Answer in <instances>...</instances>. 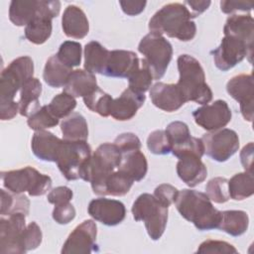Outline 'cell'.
<instances>
[{"label": "cell", "mask_w": 254, "mask_h": 254, "mask_svg": "<svg viewBox=\"0 0 254 254\" xmlns=\"http://www.w3.org/2000/svg\"><path fill=\"white\" fill-rule=\"evenodd\" d=\"M42 93V83L36 77H31L24 82L20 89L19 113L29 117L40 109L39 98Z\"/></svg>", "instance_id": "cell-26"}, {"label": "cell", "mask_w": 254, "mask_h": 254, "mask_svg": "<svg viewBox=\"0 0 254 254\" xmlns=\"http://www.w3.org/2000/svg\"><path fill=\"white\" fill-rule=\"evenodd\" d=\"M62 142L63 139L49 131H36L31 141L32 152L39 160L56 163Z\"/></svg>", "instance_id": "cell-22"}, {"label": "cell", "mask_w": 254, "mask_h": 254, "mask_svg": "<svg viewBox=\"0 0 254 254\" xmlns=\"http://www.w3.org/2000/svg\"><path fill=\"white\" fill-rule=\"evenodd\" d=\"M88 214L107 226L121 223L126 215L125 205L116 199L99 197L92 199L87 207Z\"/></svg>", "instance_id": "cell-17"}, {"label": "cell", "mask_w": 254, "mask_h": 254, "mask_svg": "<svg viewBox=\"0 0 254 254\" xmlns=\"http://www.w3.org/2000/svg\"><path fill=\"white\" fill-rule=\"evenodd\" d=\"M134 181L124 172L114 171L106 181L105 195L122 196L129 192Z\"/></svg>", "instance_id": "cell-35"}, {"label": "cell", "mask_w": 254, "mask_h": 254, "mask_svg": "<svg viewBox=\"0 0 254 254\" xmlns=\"http://www.w3.org/2000/svg\"><path fill=\"white\" fill-rule=\"evenodd\" d=\"M19 112V102L9 101L0 103V118L1 120H11Z\"/></svg>", "instance_id": "cell-53"}, {"label": "cell", "mask_w": 254, "mask_h": 254, "mask_svg": "<svg viewBox=\"0 0 254 254\" xmlns=\"http://www.w3.org/2000/svg\"><path fill=\"white\" fill-rule=\"evenodd\" d=\"M215 66L221 71H227L241 63L245 57L251 58L253 55V48H250L243 41L232 36H224L220 45L211 51Z\"/></svg>", "instance_id": "cell-12"}, {"label": "cell", "mask_w": 254, "mask_h": 254, "mask_svg": "<svg viewBox=\"0 0 254 254\" xmlns=\"http://www.w3.org/2000/svg\"><path fill=\"white\" fill-rule=\"evenodd\" d=\"M201 141L204 153L216 162H225L239 148V137L234 130L221 128L203 134Z\"/></svg>", "instance_id": "cell-11"}, {"label": "cell", "mask_w": 254, "mask_h": 254, "mask_svg": "<svg viewBox=\"0 0 254 254\" xmlns=\"http://www.w3.org/2000/svg\"><path fill=\"white\" fill-rule=\"evenodd\" d=\"M178 193L179 190L174 186L169 184H162L155 189L153 195L161 204L169 208L171 204L175 203Z\"/></svg>", "instance_id": "cell-47"}, {"label": "cell", "mask_w": 254, "mask_h": 254, "mask_svg": "<svg viewBox=\"0 0 254 254\" xmlns=\"http://www.w3.org/2000/svg\"><path fill=\"white\" fill-rule=\"evenodd\" d=\"M139 58L134 52L125 50L110 51L103 75L128 78L139 67Z\"/></svg>", "instance_id": "cell-18"}, {"label": "cell", "mask_w": 254, "mask_h": 254, "mask_svg": "<svg viewBox=\"0 0 254 254\" xmlns=\"http://www.w3.org/2000/svg\"><path fill=\"white\" fill-rule=\"evenodd\" d=\"M110 51L99 42L92 41L84 47V69L92 74H103Z\"/></svg>", "instance_id": "cell-27"}, {"label": "cell", "mask_w": 254, "mask_h": 254, "mask_svg": "<svg viewBox=\"0 0 254 254\" xmlns=\"http://www.w3.org/2000/svg\"><path fill=\"white\" fill-rule=\"evenodd\" d=\"M98 87L94 74L83 69H74L69 74L68 79L64 86V91L73 97L83 98Z\"/></svg>", "instance_id": "cell-25"}, {"label": "cell", "mask_w": 254, "mask_h": 254, "mask_svg": "<svg viewBox=\"0 0 254 254\" xmlns=\"http://www.w3.org/2000/svg\"><path fill=\"white\" fill-rule=\"evenodd\" d=\"M59 118H57L49 109L48 105L41 106L35 113L28 117V126L35 131H41L48 128L55 127L59 124Z\"/></svg>", "instance_id": "cell-37"}, {"label": "cell", "mask_w": 254, "mask_h": 254, "mask_svg": "<svg viewBox=\"0 0 254 254\" xmlns=\"http://www.w3.org/2000/svg\"><path fill=\"white\" fill-rule=\"evenodd\" d=\"M34 63L28 56L12 61L0 76V103L14 101V97L26 80L33 77Z\"/></svg>", "instance_id": "cell-8"}, {"label": "cell", "mask_w": 254, "mask_h": 254, "mask_svg": "<svg viewBox=\"0 0 254 254\" xmlns=\"http://www.w3.org/2000/svg\"><path fill=\"white\" fill-rule=\"evenodd\" d=\"M62 28L65 36L83 39L89 32V23L84 12L75 5H68L62 17Z\"/></svg>", "instance_id": "cell-23"}, {"label": "cell", "mask_w": 254, "mask_h": 254, "mask_svg": "<svg viewBox=\"0 0 254 254\" xmlns=\"http://www.w3.org/2000/svg\"><path fill=\"white\" fill-rule=\"evenodd\" d=\"M48 106L57 118H65L72 113L76 106V100L72 95L63 91L62 93L57 94Z\"/></svg>", "instance_id": "cell-39"}, {"label": "cell", "mask_w": 254, "mask_h": 254, "mask_svg": "<svg viewBox=\"0 0 254 254\" xmlns=\"http://www.w3.org/2000/svg\"><path fill=\"white\" fill-rule=\"evenodd\" d=\"M97 235L96 223L87 219L78 224L63 245V254H89L94 250Z\"/></svg>", "instance_id": "cell-16"}, {"label": "cell", "mask_w": 254, "mask_h": 254, "mask_svg": "<svg viewBox=\"0 0 254 254\" xmlns=\"http://www.w3.org/2000/svg\"><path fill=\"white\" fill-rule=\"evenodd\" d=\"M58 0H13L9 7V19L18 27L27 26L39 16L55 18L60 14Z\"/></svg>", "instance_id": "cell-10"}, {"label": "cell", "mask_w": 254, "mask_h": 254, "mask_svg": "<svg viewBox=\"0 0 254 254\" xmlns=\"http://www.w3.org/2000/svg\"><path fill=\"white\" fill-rule=\"evenodd\" d=\"M52 20L44 16L35 18L25 27L24 34L26 39L35 45H42L47 42L52 35Z\"/></svg>", "instance_id": "cell-33"}, {"label": "cell", "mask_w": 254, "mask_h": 254, "mask_svg": "<svg viewBox=\"0 0 254 254\" xmlns=\"http://www.w3.org/2000/svg\"><path fill=\"white\" fill-rule=\"evenodd\" d=\"M240 161L245 172L253 173L252 172V167H253V143L252 142H249L241 150Z\"/></svg>", "instance_id": "cell-54"}, {"label": "cell", "mask_w": 254, "mask_h": 254, "mask_svg": "<svg viewBox=\"0 0 254 254\" xmlns=\"http://www.w3.org/2000/svg\"><path fill=\"white\" fill-rule=\"evenodd\" d=\"M196 253H225L236 254L237 249L228 242L208 239L203 241L197 248Z\"/></svg>", "instance_id": "cell-46"}, {"label": "cell", "mask_w": 254, "mask_h": 254, "mask_svg": "<svg viewBox=\"0 0 254 254\" xmlns=\"http://www.w3.org/2000/svg\"><path fill=\"white\" fill-rule=\"evenodd\" d=\"M75 217V208L70 202L55 205L53 218L59 224H67Z\"/></svg>", "instance_id": "cell-49"}, {"label": "cell", "mask_w": 254, "mask_h": 254, "mask_svg": "<svg viewBox=\"0 0 254 254\" xmlns=\"http://www.w3.org/2000/svg\"><path fill=\"white\" fill-rule=\"evenodd\" d=\"M26 214L18 212L0 219V253L22 254L21 237L26 228Z\"/></svg>", "instance_id": "cell-13"}, {"label": "cell", "mask_w": 254, "mask_h": 254, "mask_svg": "<svg viewBox=\"0 0 254 254\" xmlns=\"http://www.w3.org/2000/svg\"><path fill=\"white\" fill-rule=\"evenodd\" d=\"M190 9L181 3H170L158 10L149 21L150 33L176 38L182 42L192 40L196 33Z\"/></svg>", "instance_id": "cell-1"}, {"label": "cell", "mask_w": 254, "mask_h": 254, "mask_svg": "<svg viewBox=\"0 0 254 254\" xmlns=\"http://www.w3.org/2000/svg\"><path fill=\"white\" fill-rule=\"evenodd\" d=\"M253 8V3L248 1H221L220 10L225 14H232L237 11L249 12Z\"/></svg>", "instance_id": "cell-51"}, {"label": "cell", "mask_w": 254, "mask_h": 254, "mask_svg": "<svg viewBox=\"0 0 254 254\" xmlns=\"http://www.w3.org/2000/svg\"><path fill=\"white\" fill-rule=\"evenodd\" d=\"M127 174L134 182L143 180L148 171V163L145 155L140 151H132L122 155V160L117 168Z\"/></svg>", "instance_id": "cell-29"}, {"label": "cell", "mask_w": 254, "mask_h": 254, "mask_svg": "<svg viewBox=\"0 0 254 254\" xmlns=\"http://www.w3.org/2000/svg\"><path fill=\"white\" fill-rule=\"evenodd\" d=\"M172 153L178 159L188 155H194L201 158L204 154V147L201 139L190 136L184 143L174 146L172 148Z\"/></svg>", "instance_id": "cell-44"}, {"label": "cell", "mask_w": 254, "mask_h": 254, "mask_svg": "<svg viewBox=\"0 0 254 254\" xmlns=\"http://www.w3.org/2000/svg\"><path fill=\"white\" fill-rule=\"evenodd\" d=\"M72 68L65 65L60 61L57 55L50 57L45 64L43 78L51 87H64L71 73Z\"/></svg>", "instance_id": "cell-28"}, {"label": "cell", "mask_w": 254, "mask_h": 254, "mask_svg": "<svg viewBox=\"0 0 254 254\" xmlns=\"http://www.w3.org/2000/svg\"><path fill=\"white\" fill-rule=\"evenodd\" d=\"M43 239V233L37 222H30L23 231L21 237V247L23 252L26 253L30 250H34L40 246Z\"/></svg>", "instance_id": "cell-43"}, {"label": "cell", "mask_w": 254, "mask_h": 254, "mask_svg": "<svg viewBox=\"0 0 254 254\" xmlns=\"http://www.w3.org/2000/svg\"><path fill=\"white\" fill-rule=\"evenodd\" d=\"M254 79L252 74H238L230 78L226 84L227 93L235 99L240 106L244 120L252 122L254 103Z\"/></svg>", "instance_id": "cell-15"}, {"label": "cell", "mask_w": 254, "mask_h": 254, "mask_svg": "<svg viewBox=\"0 0 254 254\" xmlns=\"http://www.w3.org/2000/svg\"><path fill=\"white\" fill-rule=\"evenodd\" d=\"M150 98L156 107L166 112L177 111L186 103L179 87L175 83L156 82L151 86Z\"/></svg>", "instance_id": "cell-19"}, {"label": "cell", "mask_w": 254, "mask_h": 254, "mask_svg": "<svg viewBox=\"0 0 254 254\" xmlns=\"http://www.w3.org/2000/svg\"><path fill=\"white\" fill-rule=\"evenodd\" d=\"M145 100L146 96L144 93H138L127 88L119 97L112 100L109 111L110 115L118 121L130 120L143 106Z\"/></svg>", "instance_id": "cell-20"}, {"label": "cell", "mask_w": 254, "mask_h": 254, "mask_svg": "<svg viewBox=\"0 0 254 254\" xmlns=\"http://www.w3.org/2000/svg\"><path fill=\"white\" fill-rule=\"evenodd\" d=\"M200 159L194 155H188L180 158L177 163L179 178L190 188H194L206 179L207 169Z\"/></svg>", "instance_id": "cell-21"}, {"label": "cell", "mask_w": 254, "mask_h": 254, "mask_svg": "<svg viewBox=\"0 0 254 254\" xmlns=\"http://www.w3.org/2000/svg\"><path fill=\"white\" fill-rule=\"evenodd\" d=\"M180 214L200 231L218 227L221 211L216 209L208 196L194 190L185 189L179 191L175 201Z\"/></svg>", "instance_id": "cell-2"}, {"label": "cell", "mask_w": 254, "mask_h": 254, "mask_svg": "<svg viewBox=\"0 0 254 254\" xmlns=\"http://www.w3.org/2000/svg\"><path fill=\"white\" fill-rule=\"evenodd\" d=\"M114 144L118 147L122 155L141 149V141L138 136L129 132L118 135L114 141Z\"/></svg>", "instance_id": "cell-48"}, {"label": "cell", "mask_w": 254, "mask_h": 254, "mask_svg": "<svg viewBox=\"0 0 254 254\" xmlns=\"http://www.w3.org/2000/svg\"><path fill=\"white\" fill-rule=\"evenodd\" d=\"M224 36H232L246 43L250 48H253L254 41V20L251 15L229 16L223 27Z\"/></svg>", "instance_id": "cell-24"}, {"label": "cell", "mask_w": 254, "mask_h": 254, "mask_svg": "<svg viewBox=\"0 0 254 254\" xmlns=\"http://www.w3.org/2000/svg\"><path fill=\"white\" fill-rule=\"evenodd\" d=\"M1 180L3 187L9 191L15 193L27 191L31 196L44 195L52 188V179L30 166L1 172Z\"/></svg>", "instance_id": "cell-5"}, {"label": "cell", "mask_w": 254, "mask_h": 254, "mask_svg": "<svg viewBox=\"0 0 254 254\" xmlns=\"http://www.w3.org/2000/svg\"><path fill=\"white\" fill-rule=\"evenodd\" d=\"M131 210L136 221L145 223L152 240L162 237L168 222V207L161 204L153 194L142 193L133 202Z\"/></svg>", "instance_id": "cell-6"}, {"label": "cell", "mask_w": 254, "mask_h": 254, "mask_svg": "<svg viewBox=\"0 0 254 254\" xmlns=\"http://www.w3.org/2000/svg\"><path fill=\"white\" fill-rule=\"evenodd\" d=\"M180 77L176 83L186 102L206 104L212 99V91L205 82L200 63L190 55H181L177 61Z\"/></svg>", "instance_id": "cell-4"}, {"label": "cell", "mask_w": 254, "mask_h": 254, "mask_svg": "<svg viewBox=\"0 0 254 254\" xmlns=\"http://www.w3.org/2000/svg\"><path fill=\"white\" fill-rule=\"evenodd\" d=\"M141 63H142V66L139 67L135 72H133L128 77V82H129L128 88L138 93H145L151 87L152 81L154 78L150 69L142 60H141Z\"/></svg>", "instance_id": "cell-41"}, {"label": "cell", "mask_w": 254, "mask_h": 254, "mask_svg": "<svg viewBox=\"0 0 254 254\" xmlns=\"http://www.w3.org/2000/svg\"><path fill=\"white\" fill-rule=\"evenodd\" d=\"M138 51L143 55L142 61L150 69L153 78H162L173 57L171 43L161 35L149 33L140 41Z\"/></svg>", "instance_id": "cell-7"}, {"label": "cell", "mask_w": 254, "mask_h": 254, "mask_svg": "<svg viewBox=\"0 0 254 254\" xmlns=\"http://www.w3.org/2000/svg\"><path fill=\"white\" fill-rule=\"evenodd\" d=\"M249 226V216L243 210H224L221 211V217L218 229L231 236H240L245 233Z\"/></svg>", "instance_id": "cell-30"}, {"label": "cell", "mask_w": 254, "mask_h": 254, "mask_svg": "<svg viewBox=\"0 0 254 254\" xmlns=\"http://www.w3.org/2000/svg\"><path fill=\"white\" fill-rule=\"evenodd\" d=\"M63 139L66 141H86L88 138V126L85 118L72 112L61 123Z\"/></svg>", "instance_id": "cell-31"}, {"label": "cell", "mask_w": 254, "mask_h": 254, "mask_svg": "<svg viewBox=\"0 0 254 254\" xmlns=\"http://www.w3.org/2000/svg\"><path fill=\"white\" fill-rule=\"evenodd\" d=\"M211 4L210 1H185L184 5L190 7L191 16L192 18H195L199 16L201 13H203Z\"/></svg>", "instance_id": "cell-55"}, {"label": "cell", "mask_w": 254, "mask_h": 254, "mask_svg": "<svg viewBox=\"0 0 254 254\" xmlns=\"http://www.w3.org/2000/svg\"><path fill=\"white\" fill-rule=\"evenodd\" d=\"M205 194L215 203L226 202L230 198L228 192V180L222 177L211 179L205 186Z\"/></svg>", "instance_id": "cell-40"}, {"label": "cell", "mask_w": 254, "mask_h": 254, "mask_svg": "<svg viewBox=\"0 0 254 254\" xmlns=\"http://www.w3.org/2000/svg\"><path fill=\"white\" fill-rule=\"evenodd\" d=\"M91 156V148L86 141H66L63 139L57 165L67 181L80 179V171Z\"/></svg>", "instance_id": "cell-9"}, {"label": "cell", "mask_w": 254, "mask_h": 254, "mask_svg": "<svg viewBox=\"0 0 254 254\" xmlns=\"http://www.w3.org/2000/svg\"><path fill=\"white\" fill-rule=\"evenodd\" d=\"M195 123L202 129L211 132L225 127L232 117L226 101L217 99L211 104H205L192 112Z\"/></svg>", "instance_id": "cell-14"}, {"label": "cell", "mask_w": 254, "mask_h": 254, "mask_svg": "<svg viewBox=\"0 0 254 254\" xmlns=\"http://www.w3.org/2000/svg\"><path fill=\"white\" fill-rule=\"evenodd\" d=\"M228 192L230 198L243 200L254 193L253 173H238L228 181Z\"/></svg>", "instance_id": "cell-32"}, {"label": "cell", "mask_w": 254, "mask_h": 254, "mask_svg": "<svg viewBox=\"0 0 254 254\" xmlns=\"http://www.w3.org/2000/svg\"><path fill=\"white\" fill-rule=\"evenodd\" d=\"M81 52L82 49L80 43L74 41H65L60 46L57 57L62 63L72 68L80 64Z\"/></svg>", "instance_id": "cell-38"}, {"label": "cell", "mask_w": 254, "mask_h": 254, "mask_svg": "<svg viewBox=\"0 0 254 254\" xmlns=\"http://www.w3.org/2000/svg\"><path fill=\"white\" fill-rule=\"evenodd\" d=\"M30 200L28 197L21 193H15L12 191H6L1 190V215H10L13 213L29 214Z\"/></svg>", "instance_id": "cell-34"}, {"label": "cell", "mask_w": 254, "mask_h": 254, "mask_svg": "<svg viewBox=\"0 0 254 254\" xmlns=\"http://www.w3.org/2000/svg\"><path fill=\"white\" fill-rule=\"evenodd\" d=\"M122 153L114 143H103L88 158L80 171V179L90 183L95 194L105 195L108 177L117 169Z\"/></svg>", "instance_id": "cell-3"}, {"label": "cell", "mask_w": 254, "mask_h": 254, "mask_svg": "<svg viewBox=\"0 0 254 254\" xmlns=\"http://www.w3.org/2000/svg\"><path fill=\"white\" fill-rule=\"evenodd\" d=\"M166 133L170 139L172 144V148L174 146L180 145L187 141L190 137V132L188 125L182 121H174L171 122L167 128ZM172 152V151H171Z\"/></svg>", "instance_id": "cell-45"}, {"label": "cell", "mask_w": 254, "mask_h": 254, "mask_svg": "<svg viewBox=\"0 0 254 254\" xmlns=\"http://www.w3.org/2000/svg\"><path fill=\"white\" fill-rule=\"evenodd\" d=\"M82 99L85 106L92 112L98 113L102 117H107L110 115V105L113 98L99 87Z\"/></svg>", "instance_id": "cell-36"}, {"label": "cell", "mask_w": 254, "mask_h": 254, "mask_svg": "<svg viewBox=\"0 0 254 254\" xmlns=\"http://www.w3.org/2000/svg\"><path fill=\"white\" fill-rule=\"evenodd\" d=\"M122 11L129 16H136L142 13L146 7V1H119Z\"/></svg>", "instance_id": "cell-52"}, {"label": "cell", "mask_w": 254, "mask_h": 254, "mask_svg": "<svg viewBox=\"0 0 254 254\" xmlns=\"http://www.w3.org/2000/svg\"><path fill=\"white\" fill-rule=\"evenodd\" d=\"M72 195H73V192L69 188L61 186V187L55 188L49 192L48 201L55 205L63 204V203L69 202L72 198Z\"/></svg>", "instance_id": "cell-50"}, {"label": "cell", "mask_w": 254, "mask_h": 254, "mask_svg": "<svg viewBox=\"0 0 254 254\" xmlns=\"http://www.w3.org/2000/svg\"><path fill=\"white\" fill-rule=\"evenodd\" d=\"M149 151L155 155H166L172 151V144L165 130H155L147 139Z\"/></svg>", "instance_id": "cell-42"}]
</instances>
